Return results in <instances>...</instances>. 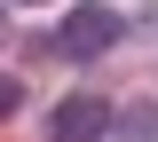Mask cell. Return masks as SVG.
Returning a JSON list of instances; mask_svg holds the SVG:
<instances>
[{"instance_id": "obj_2", "label": "cell", "mask_w": 158, "mask_h": 142, "mask_svg": "<svg viewBox=\"0 0 158 142\" xmlns=\"http://www.w3.org/2000/svg\"><path fill=\"white\" fill-rule=\"evenodd\" d=\"M48 142H111V103L103 95H63L48 111Z\"/></svg>"}, {"instance_id": "obj_4", "label": "cell", "mask_w": 158, "mask_h": 142, "mask_svg": "<svg viewBox=\"0 0 158 142\" xmlns=\"http://www.w3.org/2000/svg\"><path fill=\"white\" fill-rule=\"evenodd\" d=\"M16 103H24V79H16V71H0V119H16Z\"/></svg>"}, {"instance_id": "obj_1", "label": "cell", "mask_w": 158, "mask_h": 142, "mask_svg": "<svg viewBox=\"0 0 158 142\" xmlns=\"http://www.w3.org/2000/svg\"><path fill=\"white\" fill-rule=\"evenodd\" d=\"M118 32H127L118 8H71V16L56 24V47L63 55H103V47H118Z\"/></svg>"}, {"instance_id": "obj_6", "label": "cell", "mask_w": 158, "mask_h": 142, "mask_svg": "<svg viewBox=\"0 0 158 142\" xmlns=\"http://www.w3.org/2000/svg\"><path fill=\"white\" fill-rule=\"evenodd\" d=\"M16 8H32V0H16Z\"/></svg>"}, {"instance_id": "obj_3", "label": "cell", "mask_w": 158, "mask_h": 142, "mask_svg": "<svg viewBox=\"0 0 158 142\" xmlns=\"http://www.w3.org/2000/svg\"><path fill=\"white\" fill-rule=\"evenodd\" d=\"M111 142H158V103H127L111 119Z\"/></svg>"}, {"instance_id": "obj_5", "label": "cell", "mask_w": 158, "mask_h": 142, "mask_svg": "<svg viewBox=\"0 0 158 142\" xmlns=\"http://www.w3.org/2000/svg\"><path fill=\"white\" fill-rule=\"evenodd\" d=\"M0 40H8V8H0Z\"/></svg>"}]
</instances>
